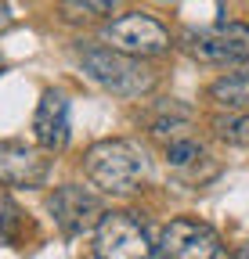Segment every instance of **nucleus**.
<instances>
[{
	"mask_svg": "<svg viewBox=\"0 0 249 259\" xmlns=\"http://www.w3.org/2000/svg\"><path fill=\"white\" fill-rule=\"evenodd\" d=\"M83 169L94 187L109 194H130L145 180V158L130 141H98L87 151Z\"/></svg>",
	"mask_w": 249,
	"mask_h": 259,
	"instance_id": "obj_1",
	"label": "nucleus"
},
{
	"mask_svg": "<svg viewBox=\"0 0 249 259\" xmlns=\"http://www.w3.org/2000/svg\"><path fill=\"white\" fill-rule=\"evenodd\" d=\"M80 65L98 87L119 97H141L155 87V72L145 69L141 58L119 54L112 47H80Z\"/></svg>",
	"mask_w": 249,
	"mask_h": 259,
	"instance_id": "obj_2",
	"label": "nucleus"
},
{
	"mask_svg": "<svg viewBox=\"0 0 249 259\" xmlns=\"http://www.w3.org/2000/svg\"><path fill=\"white\" fill-rule=\"evenodd\" d=\"M94 255L98 259H159L145 223L134 212H105L94 227Z\"/></svg>",
	"mask_w": 249,
	"mask_h": 259,
	"instance_id": "obj_3",
	"label": "nucleus"
},
{
	"mask_svg": "<svg viewBox=\"0 0 249 259\" xmlns=\"http://www.w3.org/2000/svg\"><path fill=\"white\" fill-rule=\"evenodd\" d=\"M101 36L112 51L119 54H130V58H152V54H163L170 51V32L155 22L152 15H141V11H130V15H119L112 18Z\"/></svg>",
	"mask_w": 249,
	"mask_h": 259,
	"instance_id": "obj_4",
	"label": "nucleus"
},
{
	"mask_svg": "<svg viewBox=\"0 0 249 259\" xmlns=\"http://www.w3.org/2000/svg\"><path fill=\"white\" fill-rule=\"evenodd\" d=\"M159 248H163V259H231L221 234L209 223L192 216L170 220L159 234Z\"/></svg>",
	"mask_w": 249,
	"mask_h": 259,
	"instance_id": "obj_5",
	"label": "nucleus"
},
{
	"mask_svg": "<svg viewBox=\"0 0 249 259\" xmlns=\"http://www.w3.org/2000/svg\"><path fill=\"white\" fill-rule=\"evenodd\" d=\"M184 51L209 65L228 61H249V25L242 22H221L213 29H199L184 36Z\"/></svg>",
	"mask_w": 249,
	"mask_h": 259,
	"instance_id": "obj_6",
	"label": "nucleus"
},
{
	"mask_svg": "<svg viewBox=\"0 0 249 259\" xmlns=\"http://www.w3.org/2000/svg\"><path fill=\"white\" fill-rule=\"evenodd\" d=\"M51 212H54V223L61 227V234L65 238H76L83 231L101 223V198L98 194H90L87 187L80 184H65L51 194Z\"/></svg>",
	"mask_w": 249,
	"mask_h": 259,
	"instance_id": "obj_7",
	"label": "nucleus"
},
{
	"mask_svg": "<svg viewBox=\"0 0 249 259\" xmlns=\"http://www.w3.org/2000/svg\"><path fill=\"white\" fill-rule=\"evenodd\" d=\"M51 173V158L18 141H0V180L11 187H40Z\"/></svg>",
	"mask_w": 249,
	"mask_h": 259,
	"instance_id": "obj_8",
	"label": "nucleus"
},
{
	"mask_svg": "<svg viewBox=\"0 0 249 259\" xmlns=\"http://www.w3.org/2000/svg\"><path fill=\"white\" fill-rule=\"evenodd\" d=\"M33 134L44 151H61L69 144V97L61 90H47L33 115Z\"/></svg>",
	"mask_w": 249,
	"mask_h": 259,
	"instance_id": "obj_9",
	"label": "nucleus"
},
{
	"mask_svg": "<svg viewBox=\"0 0 249 259\" xmlns=\"http://www.w3.org/2000/svg\"><path fill=\"white\" fill-rule=\"evenodd\" d=\"M209 97L224 108H249V72H231L209 87Z\"/></svg>",
	"mask_w": 249,
	"mask_h": 259,
	"instance_id": "obj_10",
	"label": "nucleus"
},
{
	"mask_svg": "<svg viewBox=\"0 0 249 259\" xmlns=\"http://www.w3.org/2000/svg\"><path fill=\"white\" fill-rule=\"evenodd\" d=\"M119 8V0H61V15L69 22H90V18H105Z\"/></svg>",
	"mask_w": 249,
	"mask_h": 259,
	"instance_id": "obj_11",
	"label": "nucleus"
},
{
	"mask_svg": "<svg viewBox=\"0 0 249 259\" xmlns=\"http://www.w3.org/2000/svg\"><path fill=\"white\" fill-rule=\"evenodd\" d=\"M206 158V151H202V144H195L192 137H184V141H173V144H166V162L173 169H184V166H195V162H202Z\"/></svg>",
	"mask_w": 249,
	"mask_h": 259,
	"instance_id": "obj_12",
	"label": "nucleus"
},
{
	"mask_svg": "<svg viewBox=\"0 0 249 259\" xmlns=\"http://www.w3.org/2000/svg\"><path fill=\"white\" fill-rule=\"evenodd\" d=\"M217 134L231 144L249 148V112L245 115H231V119H217Z\"/></svg>",
	"mask_w": 249,
	"mask_h": 259,
	"instance_id": "obj_13",
	"label": "nucleus"
},
{
	"mask_svg": "<svg viewBox=\"0 0 249 259\" xmlns=\"http://www.w3.org/2000/svg\"><path fill=\"white\" fill-rule=\"evenodd\" d=\"M11 25V8H8V0H0V29H8Z\"/></svg>",
	"mask_w": 249,
	"mask_h": 259,
	"instance_id": "obj_14",
	"label": "nucleus"
},
{
	"mask_svg": "<svg viewBox=\"0 0 249 259\" xmlns=\"http://www.w3.org/2000/svg\"><path fill=\"white\" fill-rule=\"evenodd\" d=\"M238 259H249V245H245V248H242V252H238Z\"/></svg>",
	"mask_w": 249,
	"mask_h": 259,
	"instance_id": "obj_15",
	"label": "nucleus"
},
{
	"mask_svg": "<svg viewBox=\"0 0 249 259\" xmlns=\"http://www.w3.org/2000/svg\"><path fill=\"white\" fill-rule=\"evenodd\" d=\"M0 69H4V58H0Z\"/></svg>",
	"mask_w": 249,
	"mask_h": 259,
	"instance_id": "obj_16",
	"label": "nucleus"
}]
</instances>
